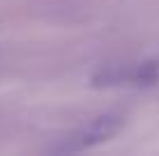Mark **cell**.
Wrapping results in <instances>:
<instances>
[{"instance_id": "cell-1", "label": "cell", "mask_w": 159, "mask_h": 156, "mask_svg": "<svg viewBox=\"0 0 159 156\" xmlns=\"http://www.w3.org/2000/svg\"><path fill=\"white\" fill-rule=\"evenodd\" d=\"M125 117L118 112H104V115L92 117L90 122L81 124L79 129H74L72 133L62 138L58 145H53L48 152L53 154H79V152H88V149L97 147L102 142H108L113 136L122 129Z\"/></svg>"}, {"instance_id": "cell-2", "label": "cell", "mask_w": 159, "mask_h": 156, "mask_svg": "<svg viewBox=\"0 0 159 156\" xmlns=\"http://www.w3.org/2000/svg\"><path fill=\"white\" fill-rule=\"evenodd\" d=\"M92 83L97 87H148L159 83V53L136 62L108 64L104 67Z\"/></svg>"}]
</instances>
